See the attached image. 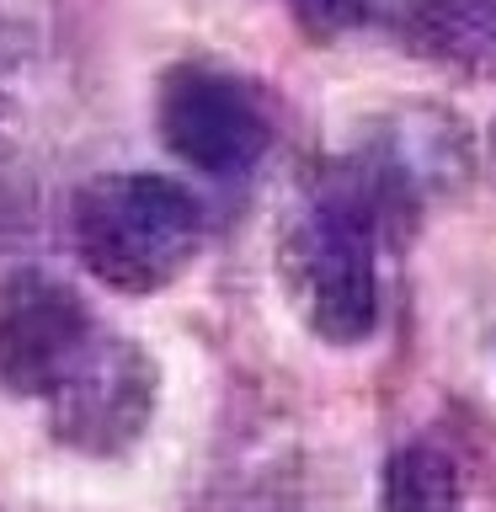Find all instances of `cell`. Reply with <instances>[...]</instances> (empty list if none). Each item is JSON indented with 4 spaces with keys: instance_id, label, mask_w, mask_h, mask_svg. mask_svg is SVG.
Returning <instances> with one entry per match:
<instances>
[{
    "instance_id": "6da1fadb",
    "label": "cell",
    "mask_w": 496,
    "mask_h": 512,
    "mask_svg": "<svg viewBox=\"0 0 496 512\" xmlns=\"http://www.w3.org/2000/svg\"><path fill=\"white\" fill-rule=\"evenodd\" d=\"M0 384L43 400L75 448H123L150 416V363L112 336L70 283L11 272L0 283Z\"/></svg>"
},
{
    "instance_id": "7a4b0ae2",
    "label": "cell",
    "mask_w": 496,
    "mask_h": 512,
    "mask_svg": "<svg viewBox=\"0 0 496 512\" xmlns=\"http://www.w3.org/2000/svg\"><path fill=\"white\" fill-rule=\"evenodd\" d=\"M406 203V166L384 155L342 160L320 171L288 208L278 262L288 294L336 347L363 342L379 326V256L390 208Z\"/></svg>"
},
{
    "instance_id": "3957f363",
    "label": "cell",
    "mask_w": 496,
    "mask_h": 512,
    "mask_svg": "<svg viewBox=\"0 0 496 512\" xmlns=\"http://www.w3.org/2000/svg\"><path fill=\"white\" fill-rule=\"evenodd\" d=\"M70 240L96 283L118 294H155L198 256L203 208L171 176L107 171L75 192Z\"/></svg>"
},
{
    "instance_id": "277c9868",
    "label": "cell",
    "mask_w": 496,
    "mask_h": 512,
    "mask_svg": "<svg viewBox=\"0 0 496 512\" xmlns=\"http://www.w3.org/2000/svg\"><path fill=\"white\" fill-rule=\"evenodd\" d=\"M155 118L166 150L208 182H235L267 150V112L256 91L208 64H182L160 80Z\"/></svg>"
},
{
    "instance_id": "5b68a950",
    "label": "cell",
    "mask_w": 496,
    "mask_h": 512,
    "mask_svg": "<svg viewBox=\"0 0 496 512\" xmlns=\"http://www.w3.org/2000/svg\"><path fill=\"white\" fill-rule=\"evenodd\" d=\"M38 27L22 16L16 0H0V176L27 144V118L43 86V48Z\"/></svg>"
},
{
    "instance_id": "8992f818",
    "label": "cell",
    "mask_w": 496,
    "mask_h": 512,
    "mask_svg": "<svg viewBox=\"0 0 496 512\" xmlns=\"http://www.w3.org/2000/svg\"><path fill=\"white\" fill-rule=\"evenodd\" d=\"M379 512H459V470L443 448L406 443L379 480Z\"/></svg>"
},
{
    "instance_id": "52a82bcc",
    "label": "cell",
    "mask_w": 496,
    "mask_h": 512,
    "mask_svg": "<svg viewBox=\"0 0 496 512\" xmlns=\"http://www.w3.org/2000/svg\"><path fill=\"white\" fill-rule=\"evenodd\" d=\"M283 6L294 11L310 32H320V38H326V32H352V27H363L368 16L384 6V0H283Z\"/></svg>"
},
{
    "instance_id": "ba28073f",
    "label": "cell",
    "mask_w": 496,
    "mask_h": 512,
    "mask_svg": "<svg viewBox=\"0 0 496 512\" xmlns=\"http://www.w3.org/2000/svg\"><path fill=\"white\" fill-rule=\"evenodd\" d=\"M491 166H496V128H491Z\"/></svg>"
}]
</instances>
